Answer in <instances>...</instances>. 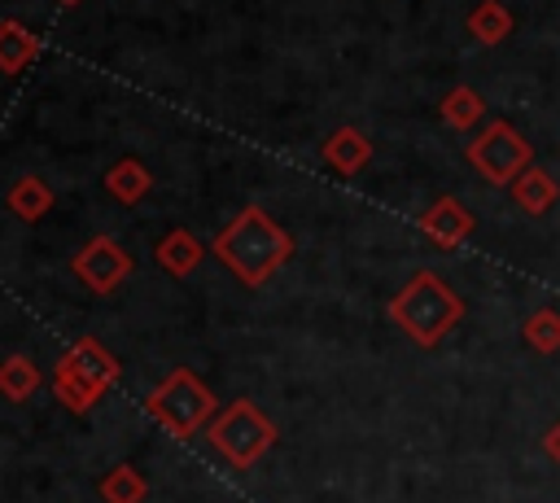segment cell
<instances>
[{"label": "cell", "instance_id": "obj_6", "mask_svg": "<svg viewBox=\"0 0 560 503\" xmlns=\"http://www.w3.org/2000/svg\"><path fill=\"white\" fill-rule=\"evenodd\" d=\"M74 276H79L92 293H114V289L131 276V254H127L114 236H92V241L74 254Z\"/></svg>", "mask_w": 560, "mask_h": 503}, {"label": "cell", "instance_id": "obj_17", "mask_svg": "<svg viewBox=\"0 0 560 503\" xmlns=\"http://www.w3.org/2000/svg\"><path fill=\"white\" fill-rule=\"evenodd\" d=\"M9 210L18 214V219H26V223H35V219H44L48 210H52V188L39 179V175H22V179H13L9 184Z\"/></svg>", "mask_w": 560, "mask_h": 503}, {"label": "cell", "instance_id": "obj_16", "mask_svg": "<svg viewBox=\"0 0 560 503\" xmlns=\"http://www.w3.org/2000/svg\"><path fill=\"white\" fill-rule=\"evenodd\" d=\"M438 114H442V122H446L451 131H472V127L486 118V101H481V92H472L468 83H455V87L442 96Z\"/></svg>", "mask_w": 560, "mask_h": 503}, {"label": "cell", "instance_id": "obj_13", "mask_svg": "<svg viewBox=\"0 0 560 503\" xmlns=\"http://www.w3.org/2000/svg\"><path fill=\"white\" fill-rule=\"evenodd\" d=\"M149 188H153V175H149L136 157H118V162L105 171V192H109L114 201H122V206L144 201V197H149Z\"/></svg>", "mask_w": 560, "mask_h": 503}, {"label": "cell", "instance_id": "obj_10", "mask_svg": "<svg viewBox=\"0 0 560 503\" xmlns=\"http://www.w3.org/2000/svg\"><path fill=\"white\" fill-rule=\"evenodd\" d=\"M61 359H66L70 367H79V372H83L92 385H101V389H109V385L118 381V372H122V367H118V359H114L96 337H79Z\"/></svg>", "mask_w": 560, "mask_h": 503}, {"label": "cell", "instance_id": "obj_21", "mask_svg": "<svg viewBox=\"0 0 560 503\" xmlns=\"http://www.w3.org/2000/svg\"><path fill=\"white\" fill-rule=\"evenodd\" d=\"M542 451H547V455L560 464V420H556V424H551V433L542 437Z\"/></svg>", "mask_w": 560, "mask_h": 503}, {"label": "cell", "instance_id": "obj_5", "mask_svg": "<svg viewBox=\"0 0 560 503\" xmlns=\"http://www.w3.org/2000/svg\"><path fill=\"white\" fill-rule=\"evenodd\" d=\"M464 157H468L472 171H477L486 184H494V188H512V184L521 179V171L534 166V149H529V140H525L508 118L486 122V127L468 140Z\"/></svg>", "mask_w": 560, "mask_h": 503}, {"label": "cell", "instance_id": "obj_7", "mask_svg": "<svg viewBox=\"0 0 560 503\" xmlns=\"http://www.w3.org/2000/svg\"><path fill=\"white\" fill-rule=\"evenodd\" d=\"M472 214L459 197H438L433 206L420 210V232L438 245V249H459L468 236H472Z\"/></svg>", "mask_w": 560, "mask_h": 503}, {"label": "cell", "instance_id": "obj_9", "mask_svg": "<svg viewBox=\"0 0 560 503\" xmlns=\"http://www.w3.org/2000/svg\"><path fill=\"white\" fill-rule=\"evenodd\" d=\"M201 254H206V245H201L188 227H175V232H166V236L153 245L158 267H162L166 276H175V280L192 276V271H197V262H201Z\"/></svg>", "mask_w": 560, "mask_h": 503}, {"label": "cell", "instance_id": "obj_1", "mask_svg": "<svg viewBox=\"0 0 560 503\" xmlns=\"http://www.w3.org/2000/svg\"><path fill=\"white\" fill-rule=\"evenodd\" d=\"M214 258H219L245 289H258V284H267V280L293 258V236H289L262 206H245V210L214 236Z\"/></svg>", "mask_w": 560, "mask_h": 503}, {"label": "cell", "instance_id": "obj_19", "mask_svg": "<svg viewBox=\"0 0 560 503\" xmlns=\"http://www.w3.org/2000/svg\"><path fill=\"white\" fill-rule=\"evenodd\" d=\"M96 490H101L105 503H144L149 481L140 477V468H131V464H114V468L101 477Z\"/></svg>", "mask_w": 560, "mask_h": 503}, {"label": "cell", "instance_id": "obj_22", "mask_svg": "<svg viewBox=\"0 0 560 503\" xmlns=\"http://www.w3.org/2000/svg\"><path fill=\"white\" fill-rule=\"evenodd\" d=\"M57 4H66V9H74V4H83V0H57Z\"/></svg>", "mask_w": 560, "mask_h": 503}, {"label": "cell", "instance_id": "obj_3", "mask_svg": "<svg viewBox=\"0 0 560 503\" xmlns=\"http://www.w3.org/2000/svg\"><path fill=\"white\" fill-rule=\"evenodd\" d=\"M214 394H210V385L197 376V372H188V367H175V372H166L153 389H149V398H144V411L153 416V424H162L171 437H192L197 429H206L210 420H214Z\"/></svg>", "mask_w": 560, "mask_h": 503}, {"label": "cell", "instance_id": "obj_12", "mask_svg": "<svg viewBox=\"0 0 560 503\" xmlns=\"http://www.w3.org/2000/svg\"><path fill=\"white\" fill-rule=\"evenodd\" d=\"M52 394H57V402L61 407H70L74 416H83V411H92L96 407V398L105 394L101 385H92L79 367H70L66 359H57V367H52Z\"/></svg>", "mask_w": 560, "mask_h": 503}, {"label": "cell", "instance_id": "obj_20", "mask_svg": "<svg viewBox=\"0 0 560 503\" xmlns=\"http://www.w3.org/2000/svg\"><path fill=\"white\" fill-rule=\"evenodd\" d=\"M521 337H525L529 350H538V354H556V350H560V311H556V306H538V311H529L525 324H521Z\"/></svg>", "mask_w": 560, "mask_h": 503}, {"label": "cell", "instance_id": "obj_18", "mask_svg": "<svg viewBox=\"0 0 560 503\" xmlns=\"http://www.w3.org/2000/svg\"><path fill=\"white\" fill-rule=\"evenodd\" d=\"M35 389H39V367H35V359H26V354L0 359V394H4L9 402H26Z\"/></svg>", "mask_w": 560, "mask_h": 503}, {"label": "cell", "instance_id": "obj_11", "mask_svg": "<svg viewBox=\"0 0 560 503\" xmlns=\"http://www.w3.org/2000/svg\"><path fill=\"white\" fill-rule=\"evenodd\" d=\"M464 26H468V35H472L477 44L494 48V44H503V39L512 35L516 22H512V9H508L503 0H477V4L468 9Z\"/></svg>", "mask_w": 560, "mask_h": 503}, {"label": "cell", "instance_id": "obj_4", "mask_svg": "<svg viewBox=\"0 0 560 503\" xmlns=\"http://www.w3.org/2000/svg\"><path fill=\"white\" fill-rule=\"evenodd\" d=\"M210 442L232 468H254L276 442V420L258 402L236 398L210 420Z\"/></svg>", "mask_w": 560, "mask_h": 503}, {"label": "cell", "instance_id": "obj_2", "mask_svg": "<svg viewBox=\"0 0 560 503\" xmlns=\"http://www.w3.org/2000/svg\"><path fill=\"white\" fill-rule=\"evenodd\" d=\"M389 319L420 346L433 350L459 319H464V297L438 276V271H416L394 297H389Z\"/></svg>", "mask_w": 560, "mask_h": 503}, {"label": "cell", "instance_id": "obj_15", "mask_svg": "<svg viewBox=\"0 0 560 503\" xmlns=\"http://www.w3.org/2000/svg\"><path fill=\"white\" fill-rule=\"evenodd\" d=\"M35 57H39V39L22 22L4 17L0 22V74H22Z\"/></svg>", "mask_w": 560, "mask_h": 503}, {"label": "cell", "instance_id": "obj_14", "mask_svg": "<svg viewBox=\"0 0 560 503\" xmlns=\"http://www.w3.org/2000/svg\"><path fill=\"white\" fill-rule=\"evenodd\" d=\"M512 197H516V206H521L525 214H547V210L556 206V197H560V184H556L551 171L529 166V171H521V179L512 184Z\"/></svg>", "mask_w": 560, "mask_h": 503}, {"label": "cell", "instance_id": "obj_8", "mask_svg": "<svg viewBox=\"0 0 560 503\" xmlns=\"http://www.w3.org/2000/svg\"><path fill=\"white\" fill-rule=\"evenodd\" d=\"M319 157H324L337 175H359V171L372 162V140H368L359 127H337V131L319 144Z\"/></svg>", "mask_w": 560, "mask_h": 503}]
</instances>
